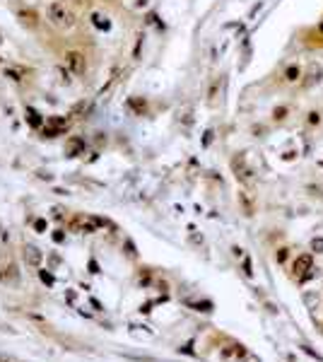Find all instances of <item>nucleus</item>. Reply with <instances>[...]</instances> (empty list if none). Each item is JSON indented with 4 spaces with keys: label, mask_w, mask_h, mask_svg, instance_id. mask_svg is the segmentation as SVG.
Returning a JSON list of instances; mask_svg holds the SVG:
<instances>
[{
    "label": "nucleus",
    "mask_w": 323,
    "mask_h": 362,
    "mask_svg": "<svg viewBox=\"0 0 323 362\" xmlns=\"http://www.w3.org/2000/svg\"><path fill=\"white\" fill-rule=\"evenodd\" d=\"M5 75H7L10 80H15V82H22V80L27 77V70H24V68H5Z\"/></svg>",
    "instance_id": "12"
},
{
    "label": "nucleus",
    "mask_w": 323,
    "mask_h": 362,
    "mask_svg": "<svg viewBox=\"0 0 323 362\" xmlns=\"http://www.w3.org/2000/svg\"><path fill=\"white\" fill-rule=\"evenodd\" d=\"M287 114H289V107H287V104H282V107H275V109H272V121H275V123H280V121H285V119H287Z\"/></svg>",
    "instance_id": "13"
},
{
    "label": "nucleus",
    "mask_w": 323,
    "mask_h": 362,
    "mask_svg": "<svg viewBox=\"0 0 323 362\" xmlns=\"http://www.w3.org/2000/svg\"><path fill=\"white\" fill-rule=\"evenodd\" d=\"M306 123L309 126H321V111H309L306 114Z\"/></svg>",
    "instance_id": "14"
},
{
    "label": "nucleus",
    "mask_w": 323,
    "mask_h": 362,
    "mask_svg": "<svg viewBox=\"0 0 323 362\" xmlns=\"http://www.w3.org/2000/svg\"><path fill=\"white\" fill-rule=\"evenodd\" d=\"M311 251L323 253V237H314V239H311Z\"/></svg>",
    "instance_id": "16"
},
{
    "label": "nucleus",
    "mask_w": 323,
    "mask_h": 362,
    "mask_svg": "<svg viewBox=\"0 0 323 362\" xmlns=\"http://www.w3.org/2000/svg\"><path fill=\"white\" fill-rule=\"evenodd\" d=\"M19 17L24 19V22H29V24H36V15H34V12H24V10H22V12H19Z\"/></svg>",
    "instance_id": "17"
},
{
    "label": "nucleus",
    "mask_w": 323,
    "mask_h": 362,
    "mask_svg": "<svg viewBox=\"0 0 323 362\" xmlns=\"http://www.w3.org/2000/svg\"><path fill=\"white\" fill-rule=\"evenodd\" d=\"M65 65H68V70L72 75H82V72L87 70V58H85V54H80V51H68L65 54Z\"/></svg>",
    "instance_id": "3"
},
{
    "label": "nucleus",
    "mask_w": 323,
    "mask_h": 362,
    "mask_svg": "<svg viewBox=\"0 0 323 362\" xmlns=\"http://www.w3.org/2000/svg\"><path fill=\"white\" fill-rule=\"evenodd\" d=\"M0 44H2V39H0Z\"/></svg>",
    "instance_id": "21"
},
{
    "label": "nucleus",
    "mask_w": 323,
    "mask_h": 362,
    "mask_svg": "<svg viewBox=\"0 0 323 362\" xmlns=\"http://www.w3.org/2000/svg\"><path fill=\"white\" fill-rule=\"evenodd\" d=\"M316 29H319V34H321V39H323V19L319 22V27H316Z\"/></svg>",
    "instance_id": "20"
},
{
    "label": "nucleus",
    "mask_w": 323,
    "mask_h": 362,
    "mask_svg": "<svg viewBox=\"0 0 323 362\" xmlns=\"http://www.w3.org/2000/svg\"><path fill=\"white\" fill-rule=\"evenodd\" d=\"M210 140H213V130H208V133H205V138H203V145H210Z\"/></svg>",
    "instance_id": "18"
},
{
    "label": "nucleus",
    "mask_w": 323,
    "mask_h": 362,
    "mask_svg": "<svg viewBox=\"0 0 323 362\" xmlns=\"http://www.w3.org/2000/svg\"><path fill=\"white\" fill-rule=\"evenodd\" d=\"M287 258H289V249H287V246H280V249L275 251V261H277V263H285Z\"/></svg>",
    "instance_id": "15"
},
{
    "label": "nucleus",
    "mask_w": 323,
    "mask_h": 362,
    "mask_svg": "<svg viewBox=\"0 0 323 362\" xmlns=\"http://www.w3.org/2000/svg\"><path fill=\"white\" fill-rule=\"evenodd\" d=\"M90 19H92V24L97 27V29H111V19H108V15H104V12H92L90 15Z\"/></svg>",
    "instance_id": "10"
},
{
    "label": "nucleus",
    "mask_w": 323,
    "mask_h": 362,
    "mask_svg": "<svg viewBox=\"0 0 323 362\" xmlns=\"http://www.w3.org/2000/svg\"><path fill=\"white\" fill-rule=\"evenodd\" d=\"M49 22L58 29L68 32L75 27V12L70 7H65V2H51L49 5Z\"/></svg>",
    "instance_id": "1"
},
{
    "label": "nucleus",
    "mask_w": 323,
    "mask_h": 362,
    "mask_svg": "<svg viewBox=\"0 0 323 362\" xmlns=\"http://www.w3.org/2000/svg\"><path fill=\"white\" fill-rule=\"evenodd\" d=\"M321 167H323V162H321Z\"/></svg>",
    "instance_id": "22"
},
{
    "label": "nucleus",
    "mask_w": 323,
    "mask_h": 362,
    "mask_svg": "<svg viewBox=\"0 0 323 362\" xmlns=\"http://www.w3.org/2000/svg\"><path fill=\"white\" fill-rule=\"evenodd\" d=\"M232 169H234V174H236V179L239 181H249L251 179V169L246 167V157L239 152L236 157L232 160Z\"/></svg>",
    "instance_id": "5"
},
{
    "label": "nucleus",
    "mask_w": 323,
    "mask_h": 362,
    "mask_svg": "<svg viewBox=\"0 0 323 362\" xmlns=\"http://www.w3.org/2000/svg\"><path fill=\"white\" fill-rule=\"evenodd\" d=\"M29 121H32L34 126H39V119H36V114H34V111H32V109H29Z\"/></svg>",
    "instance_id": "19"
},
{
    "label": "nucleus",
    "mask_w": 323,
    "mask_h": 362,
    "mask_svg": "<svg viewBox=\"0 0 323 362\" xmlns=\"http://www.w3.org/2000/svg\"><path fill=\"white\" fill-rule=\"evenodd\" d=\"M292 273H294L297 280H306V278H311V273H314V256H311V253H302V256H297L294 263H292Z\"/></svg>",
    "instance_id": "2"
},
{
    "label": "nucleus",
    "mask_w": 323,
    "mask_h": 362,
    "mask_svg": "<svg viewBox=\"0 0 323 362\" xmlns=\"http://www.w3.org/2000/svg\"><path fill=\"white\" fill-rule=\"evenodd\" d=\"M321 80H323V68L314 65V68L309 70V75H306V80H302V87L309 90V87H314V85H316V82H321Z\"/></svg>",
    "instance_id": "8"
},
{
    "label": "nucleus",
    "mask_w": 323,
    "mask_h": 362,
    "mask_svg": "<svg viewBox=\"0 0 323 362\" xmlns=\"http://www.w3.org/2000/svg\"><path fill=\"white\" fill-rule=\"evenodd\" d=\"M41 258H44V253L39 251L36 246H32V244H27V246H24V261H27V266L39 268V266H41Z\"/></svg>",
    "instance_id": "7"
},
{
    "label": "nucleus",
    "mask_w": 323,
    "mask_h": 362,
    "mask_svg": "<svg viewBox=\"0 0 323 362\" xmlns=\"http://www.w3.org/2000/svg\"><path fill=\"white\" fill-rule=\"evenodd\" d=\"M99 225H102V222H99L97 217H85V215H77L70 222V227L75 230V232H85V235L97 232V227H99Z\"/></svg>",
    "instance_id": "4"
},
{
    "label": "nucleus",
    "mask_w": 323,
    "mask_h": 362,
    "mask_svg": "<svg viewBox=\"0 0 323 362\" xmlns=\"http://www.w3.org/2000/svg\"><path fill=\"white\" fill-rule=\"evenodd\" d=\"M244 358H246V348L244 345L234 343L222 350V360H227V362H236V360H244Z\"/></svg>",
    "instance_id": "6"
},
{
    "label": "nucleus",
    "mask_w": 323,
    "mask_h": 362,
    "mask_svg": "<svg viewBox=\"0 0 323 362\" xmlns=\"http://www.w3.org/2000/svg\"><path fill=\"white\" fill-rule=\"evenodd\" d=\"M282 77H285V82H299L302 80V68L297 65V63H289L287 68H285V72H282Z\"/></svg>",
    "instance_id": "9"
},
{
    "label": "nucleus",
    "mask_w": 323,
    "mask_h": 362,
    "mask_svg": "<svg viewBox=\"0 0 323 362\" xmlns=\"http://www.w3.org/2000/svg\"><path fill=\"white\" fill-rule=\"evenodd\" d=\"M219 90H222V77H213V82H210V87H208V102H210V104L217 102Z\"/></svg>",
    "instance_id": "11"
}]
</instances>
